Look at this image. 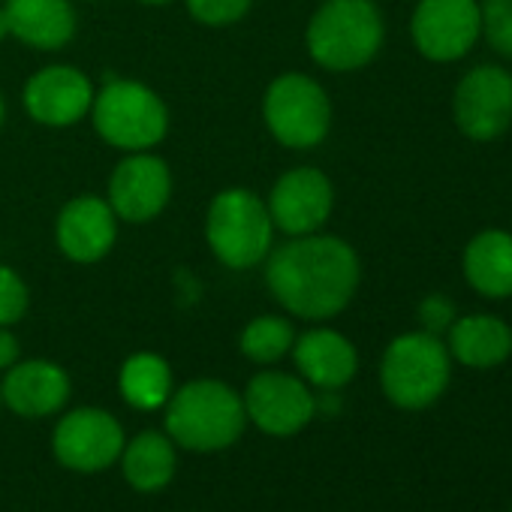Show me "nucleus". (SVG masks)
<instances>
[{"label": "nucleus", "instance_id": "f257e3e1", "mask_svg": "<svg viewBox=\"0 0 512 512\" xmlns=\"http://www.w3.org/2000/svg\"><path fill=\"white\" fill-rule=\"evenodd\" d=\"M266 287L275 302L308 323L338 317L362 281L359 253L350 241L326 232L296 235L266 256Z\"/></svg>", "mask_w": 512, "mask_h": 512}, {"label": "nucleus", "instance_id": "f03ea898", "mask_svg": "<svg viewBox=\"0 0 512 512\" xmlns=\"http://www.w3.org/2000/svg\"><path fill=\"white\" fill-rule=\"evenodd\" d=\"M386 40V25L374 0H323L308 19L305 46L317 67L353 73L368 67Z\"/></svg>", "mask_w": 512, "mask_h": 512}, {"label": "nucleus", "instance_id": "7ed1b4c3", "mask_svg": "<svg viewBox=\"0 0 512 512\" xmlns=\"http://www.w3.org/2000/svg\"><path fill=\"white\" fill-rule=\"evenodd\" d=\"M247 425L241 395L220 380H190L166 401V434L190 452H220Z\"/></svg>", "mask_w": 512, "mask_h": 512}, {"label": "nucleus", "instance_id": "20e7f679", "mask_svg": "<svg viewBox=\"0 0 512 512\" xmlns=\"http://www.w3.org/2000/svg\"><path fill=\"white\" fill-rule=\"evenodd\" d=\"M275 232L266 199L247 187H226L208 202L205 241L226 269L244 272L263 266L275 247Z\"/></svg>", "mask_w": 512, "mask_h": 512}, {"label": "nucleus", "instance_id": "39448f33", "mask_svg": "<svg viewBox=\"0 0 512 512\" xmlns=\"http://www.w3.org/2000/svg\"><path fill=\"white\" fill-rule=\"evenodd\" d=\"M91 121L97 136L124 154L151 151L169 133L163 97L136 79H106L94 94Z\"/></svg>", "mask_w": 512, "mask_h": 512}, {"label": "nucleus", "instance_id": "423d86ee", "mask_svg": "<svg viewBox=\"0 0 512 512\" xmlns=\"http://www.w3.org/2000/svg\"><path fill=\"white\" fill-rule=\"evenodd\" d=\"M452 377V356L440 335L407 332L398 335L380 362V386L401 410H425L446 392Z\"/></svg>", "mask_w": 512, "mask_h": 512}, {"label": "nucleus", "instance_id": "0eeeda50", "mask_svg": "<svg viewBox=\"0 0 512 512\" xmlns=\"http://www.w3.org/2000/svg\"><path fill=\"white\" fill-rule=\"evenodd\" d=\"M263 121L284 148L311 151L332 130V100L308 73H281L263 94Z\"/></svg>", "mask_w": 512, "mask_h": 512}, {"label": "nucleus", "instance_id": "6e6552de", "mask_svg": "<svg viewBox=\"0 0 512 512\" xmlns=\"http://www.w3.org/2000/svg\"><path fill=\"white\" fill-rule=\"evenodd\" d=\"M247 422L272 437H293L317 416L314 389L284 371H260L241 395Z\"/></svg>", "mask_w": 512, "mask_h": 512}, {"label": "nucleus", "instance_id": "1a4fd4ad", "mask_svg": "<svg viewBox=\"0 0 512 512\" xmlns=\"http://www.w3.org/2000/svg\"><path fill=\"white\" fill-rule=\"evenodd\" d=\"M410 37L422 58L434 64L461 61L482 37V13L476 0H419Z\"/></svg>", "mask_w": 512, "mask_h": 512}, {"label": "nucleus", "instance_id": "9d476101", "mask_svg": "<svg viewBox=\"0 0 512 512\" xmlns=\"http://www.w3.org/2000/svg\"><path fill=\"white\" fill-rule=\"evenodd\" d=\"M452 118L473 142H491L512 124V73L494 64L473 67L455 88Z\"/></svg>", "mask_w": 512, "mask_h": 512}, {"label": "nucleus", "instance_id": "9b49d317", "mask_svg": "<svg viewBox=\"0 0 512 512\" xmlns=\"http://www.w3.org/2000/svg\"><path fill=\"white\" fill-rule=\"evenodd\" d=\"M172 199V172L154 151H130L112 169L106 202L124 223H148L166 211Z\"/></svg>", "mask_w": 512, "mask_h": 512}, {"label": "nucleus", "instance_id": "f8f14e48", "mask_svg": "<svg viewBox=\"0 0 512 512\" xmlns=\"http://www.w3.org/2000/svg\"><path fill=\"white\" fill-rule=\"evenodd\" d=\"M266 205L278 232L287 238L311 235L329 223L335 208V187L317 166H296L272 184Z\"/></svg>", "mask_w": 512, "mask_h": 512}, {"label": "nucleus", "instance_id": "ddd939ff", "mask_svg": "<svg viewBox=\"0 0 512 512\" xmlns=\"http://www.w3.org/2000/svg\"><path fill=\"white\" fill-rule=\"evenodd\" d=\"M52 449L64 467L76 473H97L121 458L124 428L109 410L79 407L58 422Z\"/></svg>", "mask_w": 512, "mask_h": 512}, {"label": "nucleus", "instance_id": "4468645a", "mask_svg": "<svg viewBox=\"0 0 512 512\" xmlns=\"http://www.w3.org/2000/svg\"><path fill=\"white\" fill-rule=\"evenodd\" d=\"M94 82L85 70L70 64H49L40 67L22 91L25 112L52 130H67L91 115L94 106Z\"/></svg>", "mask_w": 512, "mask_h": 512}, {"label": "nucleus", "instance_id": "2eb2a0df", "mask_svg": "<svg viewBox=\"0 0 512 512\" xmlns=\"http://www.w3.org/2000/svg\"><path fill=\"white\" fill-rule=\"evenodd\" d=\"M118 217L112 205L97 193L73 196L55 220V241L58 250L70 263L94 266L106 260L109 250L118 241Z\"/></svg>", "mask_w": 512, "mask_h": 512}, {"label": "nucleus", "instance_id": "dca6fc26", "mask_svg": "<svg viewBox=\"0 0 512 512\" xmlns=\"http://www.w3.org/2000/svg\"><path fill=\"white\" fill-rule=\"evenodd\" d=\"M0 389H4V404L28 419L52 416L70 401V377L49 359H19L0 380Z\"/></svg>", "mask_w": 512, "mask_h": 512}, {"label": "nucleus", "instance_id": "f3484780", "mask_svg": "<svg viewBox=\"0 0 512 512\" xmlns=\"http://www.w3.org/2000/svg\"><path fill=\"white\" fill-rule=\"evenodd\" d=\"M290 353L299 368V377L320 392L344 389L359 371V353L353 341L335 329H311L305 335H296Z\"/></svg>", "mask_w": 512, "mask_h": 512}, {"label": "nucleus", "instance_id": "a211bd4d", "mask_svg": "<svg viewBox=\"0 0 512 512\" xmlns=\"http://www.w3.org/2000/svg\"><path fill=\"white\" fill-rule=\"evenodd\" d=\"M4 10L10 37L31 49L58 52L76 37L73 0H4Z\"/></svg>", "mask_w": 512, "mask_h": 512}, {"label": "nucleus", "instance_id": "6ab92c4d", "mask_svg": "<svg viewBox=\"0 0 512 512\" xmlns=\"http://www.w3.org/2000/svg\"><path fill=\"white\" fill-rule=\"evenodd\" d=\"M464 281L485 299L512 296V232L485 229L464 247Z\"/></svg>", "mask_w": 512, "mask_h": 512}, {"label": "nucleus", "instance_id": "aec40b11", "mask_svg": "<svg viewBox=\"0 0 512 512\" xmlns=\"http://www.w3.org/2000/svg\"><path fill=\"white\" fill-rule=\"evenodd\" d=\"M449 356L467 368L488 371L509 359L512 353V329L494 314H470L455 317L449 326Z\"/></svg>", "mask_w": 512, "mask_h": 512}, {"label": "nucleus", "instance_id": "412c9836", "mask_svg": "<svg viewBox=\"0 0 512 512\" xmlns=\"http://www.w3.org/2000/svg\"><path fill=\"white\" fill-rule=\"evenodd\" d=\"M175 464H178V458H175L172 437L157 434V431H142L139 437L124 443V452H121L124 479L136 491L166 488L175 476Z\"/></svg>", "mask_w": 512, "mask_h": 512}, {"label": "nucleus", "instance_id": "4be33fe9", "mask_svg": "<svg viewBox=\"0 0 512 512\" xmlns=\"http://www.w3.org/2000/svg\"><path fill=\"white\" fill-rule=\"evenodd\" d=\"M121 398L136 410H160L175 392L172 368L157 353H133L118 374Z\"/></svg>", "mask_w": 512, "mask_h": 512}, {"label": "nucleus", "instance_id": "5701e85b", "mask_svg": "<svg viewBox=\"0 0 512 512\" xmlns=\"http://www.w3.org/2000/svg\"><path fill=\"white\" fill-rule=\"evenodd\" d=\"M296 344V329L287 317L281 314H260L253 317L241 335H238V347L241 353L256 362V365H275L281 362Z\"/></svg>", "mask_w": 512, "mask_h": 512}, {"label": "nucleus", "instance_id": "b1692460", "mask_svg": "<svg viewBox=\"0 0 512 512\" xmlns=\"http://www.w3.org/2000/svg\"><path fill=\"white\" fill-rule=\"evenodd\" d=\"M482 34L503 58H512V0H482Z\"/></svg>", "mask_w": 512, "mask_h": 512}, {"label": "nucleus", "instance_id": "393cba45", "mask_svg": "<svg viewBox=\"0 0 512 512\" xmlns=\"http://www.w3.org/2000/svg\"><path fill=\"white\" fill-rule=\"evenodd\" d=\"M184 7L205 28H229L250 13L253 0H184Z\"/></svg>", "mask_w": 512, "mask_h": 512}, {"label": "nucleus", "instance_id": "a878e982", "mask_svg": "<svg viewBox=\"0 0 512 512\" xmlns=\"http://www.w3.org/2000/svg\"><path fill=\"white\" fill-rule=\"evenodd\" d=\"M31 305V293L25 278L10 269V266H0V326H16Z\"/></svg>", "mask_w": 512, "mask_h": 512}, {"label": "nucleus", "instance_id": "bb28decb", "mask_svg": "<svg viewBox=\"0 0 512 512\" xmlns=\"http://www.w3.org/2000/svg\"><path fill=\"white\" fill-rule=\"evenodd\" d=\"M419 320H422V332L443 335L455 323V305L449 299H443V296H428L419 305Z\"/></svg>", "mask_w": 512, "mask_h": 512}, {"label": "nucleus", "instance_id": "cd10ccee", "mask_svg": "<svg viewBox=\"0 0 512 512\" xmlns=\"http://www.w3.org/2000/svg\"><path fill=\"white\" fill-rule=\"evenodd\" d=\"M22 356V347H19V338L13 335L10 326H0V371H10Z\"/></svg>", "mask_w": 512, "mask_h": 512}, {"label": "nucleus", "instance_id": "c85d7f7f", "mask_svg": "<svg viewBox=\"0 0 512 512\" xmlns=\"http://www.w3.org/2000/svg\"><path fill=\"white\" fill-rule=\"evenodd\" d=\"M10 37V22H7V10L4 4H0V43H4Z\"/></svg>", "mask_w": 512, "mask_h": 512}, {"label": "nucleus", "instance_id": "c756f323", "mask_svg": "<svg viewBox=\"0 0 512 512\" xmlns=\"http://www.w3.org/2000/svg\"><path fill=\"white\" fill-rule=\"evenodd\" d=\"M139 4H148V7H166L172 0H139Z\"/></svg>", "mask_w": 512, "mask_h": 512}, {"label": "nucleus", "instance_id": "7c9ffc66", "mask_svg": "<svg viewBox=\"0 0 512 512\" xmlns=\"http://www.w3.org/2000/svg\"><path fill=\"white\" fill-rule=\"evenodd\" d=\"M4 118H7V103H4V94H0V127H4Z\"/></svg>", "mask_w": 512, "mask_h": 512}, {"label": "nucleus", "instance_id": "2f4dec72", "mask_svg": "<svg viewBox=\"0 0 512 512\" xmlns=\"http://www.w3.org/2000/svg\"><path fill=\"white\" fill-rule=\"evenodd\" d=\"M0 407H4V389H0Z\"/></svg>", "mask_w": 512, "mask_h": 512}]
</instances>
